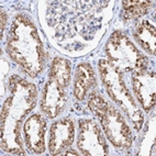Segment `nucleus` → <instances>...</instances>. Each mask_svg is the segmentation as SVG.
Returning <instances> with one entry per match:
<instances>
[{"label": "nucleus", "mask_w": 156, "mask_h": 156, "mask_svg": "<svg viewBox=\"0 0 156 156\" xmlns=\"http://www.w3.org/2000/svg\"><path fill=\"white\" fill-rule=\"evenodd\" d=\"M10 96L1 110V146L3 151L17 155H24L21 128L25 117L36 103L35 85L24 78L13 75L9 79Z\"/></svg>", "instance_id": "f257e3e1"}, {"label": "nucleus", "mask_w": 156, "mask_h": 156, "mask_svg": "<svg viewBox=\"0 0 156 156\" xmlns=\"http://www.w3.org/2000/svg\"><path fill=\"white\" fill-rule=\"evenodd\" d=\"M6 51L12 61L22 67L30 77H36L44 68V45L35 24L28 16L19 14L13 20Z\"/></svg>", "instance_id": "f03ea898"}, {"label": "nucleus", "mask_w": 156, "mask_h": 156, "mask_svg": "<svg viewBox=\"0 0 156 156\" xmlns=\"http://www.w3.org/2000/svg\"><path fill=\"white\" fill-rule=\"evenodd\" d=\"M88 108L102 126L107 139L117 148L129 151L132 147L133 135L126 119L113 105L97 91L88 97Z\"/></svg>", "instance_id": "7ed1b4c3"}, {"label": "nucleus", "mask_w": 156, "mask_h": 156, "mask_svg": "<svg viewBox=\"0 0 156 156\" xmlns=\"http://www.w3.org/2000/svg\"><path fill=\"white\" fill-rule=\"evenodd\" d=\"M98 69L108 95L122 109L123 113L132 122L133 128L136 131H140L144 123V115L137 105V101L126 87V81L123 79V74L108 59H100L98 63Z\"/></svg>", "instance_id": "20e7f679"}, {"label": "nucleus", "mask_w": 156, "mask_h": 156, "mask_svg": "<svg viewBox=\"0 0 156 156\" xmlns=\"http://www.w3.org/2000/svg\"><path fill=\"white\" fill-rule=\"evenodd\" d=\"M108 61L122 74H137L147 70L148 59L135 48L129 36L114 31L110 35L105 46Z\"/></svg>", "instance_id": "39448f33"}, {"label": "nucleus", "mask_w": 156, "mask_h": 156, "mask_svg": "<svg viewBox=\"0 0 156 156\" xmlns=\"http://www.w3.org/2000/svg\"><path fill=\"white\" fill-rule=\"evenodd\" d=\"M77 147L83 155H108V143L102 130L96 123V121L91 119H83L79 121Z\"/></svg>", "instance_id": "423d86ee"}, {"label": "nucleus", "mask_w": 156, "mask_h": 156, "mask_svg": "<svg viewBox=\"0 0 156 156\" xmlns=\"http://www.w3.org/2000/svg\"><path fill=\"white\" fill-rule=\"evenodd\" d=\"M132 89L136 101L145 112L151 111L155 105V73L145 70L132 74Z\"/></svg>", "instance_id": "0eeeda50"}, {"label": "nucleus", "mask_w": 156, "mask_h": 156, "mask_svg": "<svg viewBox=\"0 0 156 156\" xmlns=\"http://www.w3.org/2000/svg\"><path fill=\"white\" fill-rule=\"evenodd\" d=\"M75 140V126L70 119H61L51 126L48 135V151L51 155H61L68 150Z\"/></svg>", "instance_id": "6e6552de"}, {"label": "nucleus", "mask_w": 156, "mask_h": 156, "mask_svg": "<svg viewBox=\"0 0 156 156\" xmlns=\"http://www.w3.org/2000/svg\"><path fill=\"white\" fill-rule=\"evenodd\" d=\"M67 102L66 88L53 80L48 79L43 89L41 98V110L50 119L58 117Z\"/></svg>", "instance_id": "1a4fd4ad"}, {"label": "nucleus", "mask_w": 156, "mask_h": 156, "mask_svg": "<svg viewBox=\"0 0 156 156\" xmlns=\"http://www.w3.org/2000/svg\"><path fill=\"white\" fill-rule=\"evenodd\" d=\"M46 121L40 113H33L23 124V136L30 152L42 154L45 151Z\"/></svg>", "instance_id": "9d476101"}, {"label": "nucleus", "mask_w": 156, "mask_h": 156, "mask_svg": "<svg viewBox=\"0 0 156 156\" xmlns=\"http://www.w3.org/2000/svg\"><path fill=\"white\" fill-rule=\"evenodd\" d=\"M97 86V77L91 65L80 63L75 70L74 77V96L78 100H84L87 92Z\"/></svg>", "instance_id": "9b49d317"}, {"label": "nucleus", "mask_w": 156, "mask_h": 156, "mask_svg": "<svg viewBox=\"0 0 156 156\" xmlns=\"http://www.w3.org/2000/svg\"><path fill=\"white\" fill-rule=\"evenodd\" d=\"M134 37L141 46L148 54L154 55L156 48V30L152 23L148 21H142L136 25L133 32Z\"/></svg>", "instance_id": "f8f14e48"}, {"label": "nucleus", "mask_w": 156, "mask_h": 156, "mask_svg": "<svg viewBox=\"0 0 156 156\" xmlns=\"http://www.w3.org/2000/svg\"><path fill=\"white\" fill-rule=\"evenodd\" d=\"M70 75H72V64L69 61L62 57H55L51 65L50 79L57 81L61 86L66 88L69 86L70 83Z\"/></svg>", "instance_id": "ddd939ff"}, {"label": "nucleus", "mask_w": 156, "mask_h": 156, "mask_svg": "<svg viewBox=\"0 0 156 156\" xmlns=\"http://www.w3.org/2000/svg\"><path fill=\"white\" fill-rule=\"evenodd\" d=\"M153 5L152 1H122V18L126 20L137 19L150 11L151 6Z\"/></svg>", "instance_id": "4468645a"}, {"label": "nucleus", "mask_w": 156, "mask_h": 156, "mask_svg": "<svg viewBox=\"0 0 156 156\" xmlns=\"http://www.w3.org/2000/svg\"><path fill=\"white\" fill-rule=\"evenodd\" d=\"M7 22H8V14L6 12L1 10V34H3V31L6 28Z\"/></svg>", "instance_id": "2eb2a0df"}, {"label": "nucleus", "mask_w": 156, "mask_h": 156, "mask_svg": "<svg viewBox=\"0 0 156 156\" xmlns=\"http://www.w3.org/2000/svg\"><path fill=\"white\" fill-rule=\"evenodd\" d=\"M61 155H74V156H77L78 155V152L76 151H67V152H63Z\"/></svg>", "instance_id": "dca6fc26"}]
</instances>
